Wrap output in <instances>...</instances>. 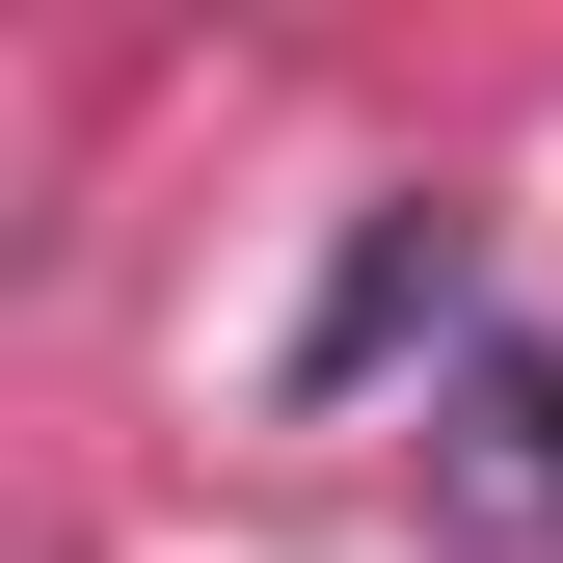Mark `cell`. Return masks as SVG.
Returning a JSON list of instances; mask_svg holds the SVG:
<instances>
[{
	"mask_svg": "<svg viewBox=\"0 0 563 563\" xmlns=\"http://www.w3.org/2000/svg\"><path fill=\"white\" fill-rule=\"evenodd\" d=\"M430 510H456L483 563H563V349L483 322L456 376H430Z\"/></svg>",
	"mask_w": 563,
	"mask_h": 563,
	"instance_id": "obj_2",
	"label": "cell"
},
{
	"mask_svg": "<svg viewBox=\"0 0 563 563\" xmlns=\"http://www.w3.org/2000/svg\"><path fill=\"white\" fill-rule=\"evenodd\" d=\"M483 296V216H456V188H376V216H349V268H322V322H296V402H349V376H402V349H430V376H456V322Z\"/></svg>",
	"mask_w": 563,
	"mask_h": 563,
	"instance_id": "obj_1",
	"label": "cell"
}]
</instances>
